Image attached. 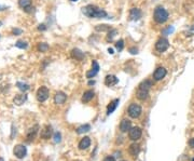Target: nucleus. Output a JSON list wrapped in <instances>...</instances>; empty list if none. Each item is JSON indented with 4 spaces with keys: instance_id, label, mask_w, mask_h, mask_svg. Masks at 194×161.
<instances>
[{
    "instance_id": "obj_14",
    "label": "nucleus",
    "mask_w": 194,
    "mask_h": 161,
    "mask_svg": "<svg viewBox=\"0 0 194 161\" xmlns=\"http://www.w3.org/2000/svg\"><path fill=\"white\" fill-rule=\"evenodd\" d=\"M130 128H132V122L128 119H123L121 121V123H120V130H121V132L130 131Z\"/></svg>"
},
{
    "instance_id": "obj_4",
    "label": "nucleus",
    "mask_w": 194,
    "mask_h": 161,
    "mask_svg": "<svg viewBox=\"0 0 194 161\" xmlns=\"http://www.w3.org/2000/svg\"><path fill=\"white\" fill-rule=\"evenodd\" d=\"M141 112H142V109L138 104H130V107H128V115H130V118H138L141 115Z\"/></svg>"
},
{
    "instance_id": "obj_28",
    "label": "nucleus",
    "mask_w": 194,
    "mask_h": 161,
    "mask_svg": "<svg viewBox=\"0 0 194 161\" xmlns=\"http://www.w3.org/2000/svg\"><path fill=\"white\" fill-rule=\"evenodd\" d=\"M174 30H175L174 26H168L167 28H165V29L162 30V35H163V36H168V35L173 34Z\"/></svg>"
},
{
    "instance_id": "obj_23",
    "label": "nucleus",
    "mask_w": 194,
    "mask_h": 161,
    "mask_svg": "<svg viewBox=\"0 0 194 161\" xmlns=\"http://www.w3.org/2000/svg\"><path fill=\"white\" fill-rule=\"evenodd\" d=\"M19 4L21 8H24L26 11H28V9H30L31 0H19Z\"/></svg>"
},
{
    "instance_id": "obj_16",
    "label": "nucleus",
    "mask_w": 194,
    "mask_h": 161,
    "mask_svg": "<svg viewBox=\"0 0 194 161\" xmlns=\"http://www.w3.org/2000/svg\"><path fill=\"white\" fill-rule=\"evenodd\" d=\"M90 145H91V140H90V137L85 136V137H83L81 141H80V143H79V148L81 149V150H83V149H88L89 147H90Z\"/></svg>"
},
{
    "instance_id": "obj_38",
    "label": "nucleus",
    "mask_w": 194,
    "mask_h": 161,
    "mask_svg": "<svg viewBox=\"0 0 194 161\" xmlns=\"http://www.w3.org/2000/svg\"><path fill=\"white\" fill-rule=\"evenodd\" d=\"M13 33H14V34H21L22 30L21 29H13Z\"/></svg>"
},
{
    "instance_id": "obj_39",
    "label": "nucleus",
    "mask_w": 194,
    "mask_h": 161,
    "mask_svg": "<svg viewBox=\"0 0 194 161\" xmlns=\"http://www.w3.org/2000/svg\"><path fill=\"white\" fill-rule=\"evenodd\" d=\"M108 52H109L110 54H113V53H114V52H113V49H112V48H109V49H108Z\"/></svg>"
},
{
    "instance_id": "obj_13",
    "label": "nucleus",
    "mask_w": 194,
    "mask_h": 161,
    "mask_svg": "<svg viewBox=\"0 0 194 161\" xmlns=\"http://www.w3.org/2000/svg\"><path fill=\"white\" fill-rule=\"evenodd\" d=\"M141 15H142L141 11L137 8H133L132 10L130 11V19L132 20V21H138L141 17Z\"/></svg>"
},
{
    "instance_id": "obj_1",
    "label": "nucleus",
    "mask_w": 194,
    "mask_h": 161,
    "mask_svg": "<svg viewBox=\"0 0 194 161\" xmlns=\"http://www.w3.org/2000/svg\"><path fill=\"white\" fill-rule=\"evenodd\" d=\"M82 13H83L85 16L90 17V19H105L107 17V12L105 10H101L96 6H93V4H89L86 7L82 8Z\"/></svg>"
},
{
    "instance_id": "obj_34",
    "label": "nucleus",
    "mask_w": 194,
    "mask_h": 161,
    "mask_svg": "<svg viewBox=\"0 0 194 161\" xmlns=\"http://www.w3.org/2000/svg\"><path fill=\"white\" fill-rule=\"evenodd\" d=\"M130 52L132 54H137V53H138V50H137V48H130Z\"/></svg>"
},
{
    "instance_id": "obj_17",
    "label": "nucleus",
    "mask_w": 194,
    "mask_h": 161,
    "mask_svg": "<svg viewBox=\"0 0 194 161\" xmlns=\"http://www.w3.org/2000/svg\"><path fill=\"white\" fill-rule=\"evenodd\" d=\"M51 134H52V128L50 125H45L42 129V131H41V137L43 140H47V138H50Z\"/></svg>"
},
{
    "instance_id": "obj_11",
    "label": "nucleus",
    "mask_w": 194,
    "mask_h": 161,
    "mask_svg": "<svg viewBox=\"0 0 194 161\" xmlns=\"http://www.w3.org/2000/svg\"><path fill=\"white\" fill-rule=\"evenodd\" d=\"M136 96L138 100L140 101H146L148 98H149V91L145 89H141V88H138L136 92Z\"/></svg>"
},
{
    "instance_id": "obj_41",
    "label": "nucleus",
    "mask_w": 194,
    "mask_h": 161,
    "mask_svg": "<svg viewBox=\"0 0 194 161\" xmlns=\"http://www.w3.org/2000/svg\"><path fill=\"white\" fill-rule=\"evenodd\" d=\"M70 1H72V2H76V1H78V0H70Z\"/></svg>"
},
{
    "instance_id": "obj_18",
    "label": "nucleus",
    "mask_w": 194,
    "mask_h": 161,
    "mask_svg": "<svg viewBox=\"0 0 194 161\" xmlns=\"http://www.w3.org/2000/svg\"><path fill=\"white\" fill-rule=\"evenodd\" d=\"M26 100H27V95H26V94H19V95H16L14 98L13 102H14V104L19 106V105H23L24 103L26 102Z\"/></svg>"
},
{
    "instance_id": "obj_40",
    "label": "nucleus",
    "mask_w": 194,
    "mask_h": 161,
    "mask_svg": "<svg viewBox=\"0 0 194 161\" xmlns=\"http://www.w3.org/2000/svg\"><path fill=\"white\" fill-rule=\"evenodd\" d=\"M94 81H90V82H89V85H94Z\"/></svg>"
},
{
    "instance_id": "obj_12",
    "label": "nucleus",
    "mask_w": 194,
    "mask_h": 161,
    "mask_svg": "<svg viewBox=\"0 0 194 161\" xmlns=\"http://www.w3.org/2000/svg\"><path fill=\"white\" fill-rule=\"evenodd\" d=\"M119 82V79L114 76V75H108L105 78V85H108V87H112V85H115Z\"/></svg>"
},
{
    "instance_id": "obj_6",
    "label": "nucleus",
    "mask_w": 194,
    "mask_h": 161,
    "mask_svg": "<svg viewBox=\"0 0 194 161\" xmlns=\"http://www.w3.org/2000/svg\"><path fill=\"white\" fill-rule=\"evenodd\" d=\"M141 135H142V131L138 127L130 128V130L128 131V136L132 141H138L141 137Z\"/></svg>"
},
{
    "instance_id": "obj_25",
    "label": "nucleus",
    "mask_w": 194,
    "mask_h": 161,
    "mask_svg": "<svg viewBox=\"0 0 194 161\" xmlns=\"http://www.w3.org/2000/svg\"><path fill=\"white\" fill-rule=\"evenodd\" d=\"M91 130V125L90 124H84V125H81V127H79L77 129V133L78 134H83V133H86V132H89Z\"/></svg>"
},
{
    "instance_id": "obj_19",
    "label": "nucleus",
    "mask_w": 194,
    "mask_h": 161,
    "mask_svg": "<svg viewBox=\"0 0 194 161\" xmlns=\"http://www.w3.org/2000/svg\"><path fill=\"white\" fill-rule=\"evenodd\" d=\"M93 98H94V91H92V90H89V91L84 92L83 96H82V102H83V103H89Z\"/></svg>"
},
{
    "instance_id": "obj_29",
    "label": "nucleus",
    "mask_w": 194,
    "mask_h": 161,
    "mask_svg": "<svg viewBox=\"0 0 194 161\" xmlns=\"http://www.w3.org/2000/svg\"><path fill=\"white\" fill-rule=\"evenodd\" d=\"M123 48H124V40L123 39H120V40H118L117 42H115V49H117L119 52H121L122 50H123Z\"/></svg>"
},
{
    "instance_id": "obj_10",
    "label": "nucleus",
    "mask_w": 194,
    "mask_h": 161,
    "mask_svg": "<svg viewBox=\"0 0 194 161\" xmlns=\"http://www.w3.org/2000/svg\"><path fill=\"white\" fill-rule=\"evenodd\" d=\"M66 100H67V95L64 92H57V93L55 94V96H54V102L57 105L64 104V103L66 102Z\"/></svg>"
},
{
    "instance_id": "obj_7",
    "label": "nucleus",
    "mask_w": 194,
    "mask_h": 161,
    "mask_svg": "<svg viewBox=\"0 0 194 161\" xmlns=\"http://www.w3.org/2000/svg\"><path fill=\"white\" fill-rule=\"evenodd\" d=\"M13 153H14V156L19 159H23L24 157L27 154V149L24 145H16L13 149Z\"/></svg>"
},
{
    "instance_id": "obj_27",
    "label": "nucleus",
    "mask_w": 194,
    "mask_h": 161,
    "mask_svg": "<svg viewBox=\"0 0 194 161\" xmlns=\"http://www.w3.org/2000/svg\"><path fill=\"white\" fill-rule=\"evenodd\" d=\"M117 34H118V30L114 29V28H111L108 32V35H107V38H106L107 41H112V39L117 36Z\"/></svg>"
},
{
    "instance_id": "obj_42",
    "label": "nucleus",
    "mask_w": 194,
    "mask_h": 161,
    "mask_svg": "<svg viewBox=\"0 0 194 161\" xmlns=\"http://www.w3.org/2000/svg\"><path fill=\"white\" fill-rule=\"evenodd\" d=\"M0 161H3V159H2V158H1V157H0Z\"/></svg>"
},
{
    "instance_id": "obj_9",
    "label": "nucleus",
    "mask_w": 194,
    "mask_h": 161,
    "mask_svg": "<svg viewBox=\"0 0 194 161\" xmlns=\"http://www.w3.org/2000/svg\"><path fill=\"white\" fill-rule=\"evenodd\" d=\"M98 72H99V65H98V63L96 61H93L92 62V70L86 72V77H88L89 79L93 78V77L96 76Z\"/></svg>"
},
{
    "instance_id": "obj_36",
    "label": "nucleus",
    "mask_w": 194,
    "mask_h": 161,
    "mask_svg": "<svg viewBox=\"0 0 194 161\" xmlns=\"http://www.w3.org/2000/svg\"><path fill=\"white\" fill-rule=\"evenodd\" d=\"M189 145H190V147H192V148H194V137L191 138L190 141H189Z\"/></svg>"
},
{
    "instance_id": "obj_30",
    "label": "nucleus",
    "mask_w": 194,
    "mask_h": 161,
    "mask_svg": "<svg viewBox=\"0 0 194 161\" xmlns=\"http://www.w3.org/2000/svg\"><path fill=\"white\" fill-rule=\"evenodd\" d=\"M47 50H49V46H47V43L42 42V43H39V45H38V51H40V52H47Z\"/></svg>"
},
{
    "instance_id": "obj_26",
    "label": "nucleus",
    "mask_w": 194,
    "mask_h": 161,
    "mask_svg": "<svg viewBox=\"0 0 194 161\" xmlns=\"http://www.w3.org/2000/svg\"><path fill=\"white\" fill-rule=\"evenodd\" d=\"M110 29H111V26L106 25V24L95 26V30H96V32H109Z\"/></svg>"
},
{
    "instance_id": "obj_33",
    "label": "nucleus",
    "mask_w": 194,
    "mask_h": 161,
    "mask_svg": "<svg viewBox=\"0 0 194 161\" xmlns=\"http://www.w3.org/2000/svg\"><path fill=\"white\" fill-rule=\"evenodd\" d=\"M54 142L55 143L60 142V133H55V135H54Z\"/></svg>"
},
{
    "instance_id": "obj_31",
    "label": "nucleus",
    "mask_w": 194,
    "mask_h": 161,
    "mask_svg": "<svg viewBox=\"0 0 194 161\" xmlns=\"http://www.w3.org/2000/svg\"><path fill=\"white\" fill-rule=\"evenodd\" d=\"M17 87H19V89L21 90V91L25 92L27 91L28 89H29V87H28V85H26V83H23V82H17Z\"/></svg>"
},
{
    "instance_id": "obj_43",
    "label": "nucleus",
    "mask_w": 194,
    "mask_h": 161,
    "mask_svg": "<svg viewBox=\"0 0 194 161\" xmlns=\"http://www.w3.org/2000/svg\"><path fill=\"white\" fill-rule=\"evenodd\" d=\"M192 161H194V158H193V160H192Z\"/></svg>"
},
{
    "instance_id": "obj_5",
    "label": "nucleus",
    "mask_w": 194,
    "mask_h": 161,
    "mask_svg": "<svg viewBox=\"0 0 194 161\" xmlns=\"http://www.w3.org/2000/svg\"><path fill=\"white\" fill-rule=\"evenodd\" d=\"M169 47V42L166 38H160L155 42V50L158 52H165Z\"/></svg>"
},
{
    "instance_id": "obj_3",
    "label": "nucleus",
    "mask_w": 194,
    "mask_h": 161,
    "mask_svg": "<svg viewBox=\"0 0 194 161\" xmlns=\"http://www.w3.org/2000/svg\"><path fill=\"white\" fill-rule=\"evenodd\" d=\"M49 95H50V92H49V89H47V87L39 88L38 91H37V100L41 103L45 102V101L49 98Z\"/></svg>"
},
{
    "instance_id": "obj_24",
    "label": "nucleus",
    "mask_w": 194,
    "mask_h": 161,
    "mask_svg": "<svg viewBox=\"0 0 194 161\" xmlns=\"http://www.w3.org/2000/svg\"><path fill=\"white\" fill-rule=\"evenodd\" d=\"M37 129H38V125H36V127H34V129H30L29 131H28V133H27L28 141H31L35 138V136H36V134H37V131H38Z\"/></svg>"
},
{
    "instance_id": "obj_35",
    "label": "nucleus",
    "mask_w": 194,
    "mask_h": 161,
    "mask_svg": "<svg viewBox=\"0 0 194 161\" xmlns=\"http://www.w3.org/2000/svg\"><path fill=\"white\" fill-rule=\"evenodd\" d=\"M104 161H115V160H114V158H113V157H111V156H108V157L105 158Z\"/></svg>"
},
{
    "instance_id": "obj_20",
    "label": "nucleus",
    "mask_w": 194,
    "mask_h": 161,
    "mask_svg": "<svg viewBox=\"0 0 194 161\" xmlns=\"http://www.w3.org/2000/svg\"><path fill=\"white\" fill-rule=\"evenodd\" d=\"M119 105V100H113L112 102H110V104L108 105V108H107V115H110L112 114L113 111L115 110V108Z\"/></svg>"
},
{
    "instance_id": "obj_22",
    "label": "nucleus",
    "mask_w": 194,
    "mask_h": 161,
    "mask_svg": "<svg viewBox=\"0 0 194 161\" xmlns=\"http://www.w3.org/2000/svg\"><path fill=\"white\" fill-rule=\"evenodd\" d=\"M152 85H153V83H152L151 80H143L142 82L138 85V88H141V89H145V90H148V91H149V90L151 89Z\"/></svg>"
},
{
    "instance_id": "obj_32",
    "label": "nucleus",
    "mask_w": 194,
    "mask_h": 161,
    "mask_svg": "<svg viewBox=\"0 0 194 161\" xmlns=\"http://www.w3.org/2000/svg\"><path fill=\"white\" fill-rule=\"evenodd\" d=\"M15 46H16L17 48H19V49H26L28 45H27V42H25V41L19 40L16 43H15Z\"/></svg>"
},
{
    "instance_id": "obj_15",
    "label": "nucleus",
    "mask_w": 194,
    "mask_h": 161,
    "mask_svg": "<svg viewBox=\"0 0 194 161\" xmlns=\"http://www.w3.org/2000/svg\"><path fill=\"white\" fill-rule=\"evenodd\" d=\"M139 151H140V146H139L138 144H136V143L132 144L130 146V148H128V153H130V155L133 156V157H137Z\"/></svg>"
},
{
    "instance_id": "obj_8",
    "label": "nucleus",
    "mask_w": 194,
    "mask_h": 161,
    "mask_svg": "<svg viewBox=\"0 0 194 161\" xmlns=\"http://www.w3.org/2000/svg\"><path fill=\"white\" fill-rule=\"evenodd\" d=\"M166 74H167V72L164 67H158L155 69V72H153V79L155 81H160V80H162L163 78H165Z\"/></svg>"
},
{
    "instance_id": "obj_2",
    "label": "nucleus",
    "mask_w": 194,
    "mask_h": 161,
    "mask_svg": "<svg viewBox=\"0 0 194 161\" xmlns=\"http://www.w3.org/2000/svg\"><path fill=\"white\" fill-rule=\"evenodd\" d=\"M168 16L169 14L167 12V10L165 8H163L162 6H159L154 9L153 19L158 24H164L168 20Z\"/></svg>"
},
{
    "instance_id": "obj_21",
    "label": "nucleus",
    "mask_w": 194,
    "mask_h": 161,
    "mask_svg": "<svg viewBox=\"0 0 194 161\" xmlns=\"http://www.w3.org/2000/svg\"><path fill=\"white\" fill-rule=\"evenodd\" d=\"M71 53H72V56L76 59H78V61H82L84 59V53L82 51H80L79 49H73Z\"/></svg>"
},
{
    "instance_id": "obj_37",
    "label": "nucleus",
    "mask_w": 194,
    "mask_h": 161,
    "mask_svg": "<svg viewBox=\"0 0 194 161\" xmlns=\"http://www.w3.org/2000/svg\"><path fill=\"white\" fill-rule=\"evenodd\" d=\"M38 29L39 30H44L45 29V25H43V24H42V25H39Z\"/></svg>"
}]
</instances>
